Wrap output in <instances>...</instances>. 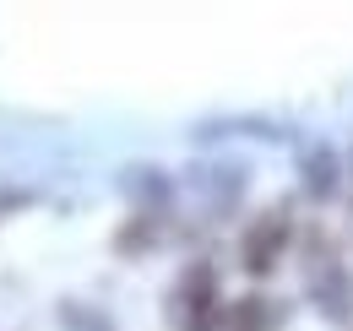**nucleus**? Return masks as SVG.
I'll return each instance as SVG.
<instances>
[{
	"label": "nucleus",
	"instance_id": "nucleus-6",
	"mask_svg": "<svg viewBox=\"0 0 353 331\" xmlns=\"http://www.w3.org/2000/svg\"><path fill=\"white\" fill-rule=\"evenodd\" d=\"M60 326H71V331H114L109 321H98L88 304H60Z\"/></svg>",
	"mask_w": 353,
	"mask_h": 331
},
{
	"label": "nucleus",
	"instance_id": "nucleus-1",
	"mask_svg": "<svg viewBox=\"0 0 353 331\" xmlns=\"http://www.w3.org/2000/svg\"><path fill=\"white\" fill-rule=\"evenodd\" d=\"M239 245H245V272H250V277H266V272L283 261V245H288V212L272 207L266 217H256Z\"/></svg>",
	"mask_w": 353,
	"mask_h": 331
},
{
	"label": "nucleus",
	"instance_id": "nucleus-3",
	"mask_svg": "<svg viewBox=\"0 0 353 331\" xmlns=\"http://www.w3.org/2000/svg\"><path fill=\"white\" fill-rule=\"evenodd\" d=\"M310 299H315L321 315L348 321V315H353V283H348V272H343V266H326V277L310 283Z\"/></svg>",
	"mask_w": 353,
	"mask_h": 331
},
{
	"label": "nucleus",
	"instance_id": "nucleus-4",
	"mask_svg": "<svg viewBox=\"0 0 353 331\" xmlns=\"http://www.w3.org/2000/svg\"><path fill=\"white\" fill-rule=\"evenodd\" d=\"M120 190H125V196H136L147 212H152V201H158V207L169 201V179H163V168H125Z\"/></svg>",
	"mask_w": 353,
	"mask_h": 331
},
{
	"label": "nucleus",
	"instance_id": "nucleus-5",
	"mask_svg": "<svg viewBox=\"0 0 353 331\" xmlns=\"http://www.w3.org/2000/svg\"><path fill=\"white\" fill-rule=\"evenodd\" d=\"M147 239H158V212L141 207L131 228H120V234H114V250H120V255H141V250H147Z\"/></svg>",
	"mask_w": 353,
	"mask_h": 331
},
{
	"label": "nucleus",
	"instance_id": "nucleus-2",
	"mask_svg": "<svg viewBox=\"0 0 353 331\" xmlns=\"http://www.w3.org/2000/svg\"><path fill=\"white\" fill-rule=\"evenodd\" d=\"M299 174H305V196H315V201H332V196L343 190V163H337V152H332L326 141L305 147Z\"/></svg>",
	"mask_w": 353,
	"mask_h": 331
},
{
	"label": "nucleus",
	"instance_id": "nucleus-7",
	"mask_svg": "<svg viewBox=\"0 0 353 331\" xmlns=\"http://www.w3.org/2000/svg\"><path fill=\"white\" fill-rule=\"evenodd\" d=\"M22 201H28L22 190H0V212H6V207H22Z\"/></svg>",
	"mask_w": 353,
	"mask_h": 331
},
{
	"label": "nucleus",
	"instance_id": "nucleus-8",
	"mask_svg": "<svg viewBox=\"0 0 353 331\" xmlns=\"http://www.w3.org/2000/svg\"><path fill=\"white\" fill-rule=\"evenodd\" d=\"M234 331H245V326H234Z\"/></svg>",
	"mask_w": 353,
	"mask_h": 331
}]
</instances>
